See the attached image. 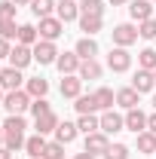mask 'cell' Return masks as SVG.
<instances>
[{
    "instance_id": "41",
    "label": "cell",
    "mask_w": 156,
    "mask_h": 159,
    "mask_svg": "<svg viewBox=\"0 0 156 159\" xmlns=\"http://www.w3.org/2000/svg\"><path fill=\"white\" fill-rule=\"evenodd\" d=\"M0 159H12V150L9 147H0Z\"/></svg>"
},
{
    "instance_id": "27",
    "label": "cell",
    "mask_w": 156,
    "mask_h": 159,
    "mask_svg": "<svg viewBox=\"0 0 156 159\" xmlns=\"http://www.w3.org/2000/svg\"><path fill=\"white\" fill-rule=\"evenodd\" d=\"M95 101H98V110H113V104H117V95L110 92V89H98L95 92Z\"/></svg>"
},
{
    "instance_id": "24",
    "label": "cell",
    "mask_w": 156,
    "mask_h": 159,
    "mask_svg": "<svg viewBox=\"0 0 156 159\" xmlns=\"http://www.w3.org/2000/svg\"><path fill=\"white\" fill-rule=\"evenodd\" d=\"M19 43L21 46H37L40 43V31L34 25H19Z\"/></svg>"
},
{
    "instance_id": "44",
    "label": "cell",
    "mask_w": 156,
    "mask_h": 159,
    "mask_svg": "<svg viewBox=\"0 0 156 159\" xmlns=\"http://www.w3.org/2000/svg\"><path fill=\"white\" fill-rule=\"evenodd\" d=\"M16 6H28V3H34V0H12Z\"/></svg>"
},
{
    "instance_id": "34",
    "label": "cell",
    "mask_w": 156,
    "mask_h": 159,
    "mask_svg": "<svg viewBox=\"0 0 156 159\" xmlns=\"http://www.w3.org/2000/svg\"><path fill=\"white\" fill-rule=\"evenodd\" d=\"M43 159H64V144H58V141H46V150H43Z\"/></svg>"
},
{
    "instance_id": "47",
    "label": "cell",
    "mask_w": 156,
    "mask_h": 159,
    "mask_svg": "<svg viewBox=\"0 0 156 159\" xmlns=\"http://www.w3.org/2000/svg\"><path fill=\"white\" fill-rule=\"evenodd\" d=\"M153 107H156V95H153Z\"/></svg>"
},
{
    "instance_id": "25",
    "label": "cell",
    "mask_w": 156,
    "mask_h": 159,
    "mask_svg": "<svg viewBox=\"0 0 156 159\" xmlns=\"http://www.w3.org/2000/svg\"><path fill=\"white\" fill-rule=\"evenodd\" d=\"M25 150H28L31 159H40L43 150H46V138H43V135H31V138L25 141Z\"/></svg>"
},
{
    "instance_id": "2",
    "label": "cell",
    "mask_w": 156,
    "mask_h": 159,
    "mask_svg": "<svg viewBox=\"0 0 156 159\" xmlns=\"http://www.w3.org/2000/svg\"><path fill=\"white\" fill-rule=\"evenodd\" d=\"M31 95L25 92V89H19V92H6V98H3V107L9 110V113H25V110H31Z\"/></svg>"
},
{
    "instance_id": "5",
    "label": "cell",
    "mask_w": 156,
    "mask_h": 159,
    "mask_svg": "<svg viewBox=\"0 0 156 159\" xmlns=\"http://www.w3.org/2000/svg\"><path fill=\"white\" fill-rule=\"evenodd\" d=\"M110 34H113V46H126V49H129V46H132L138 37H141V34H138V28H135V25H129V21L117 25Z\"/></svg>"
},
{
    "instance_id": "33",
    "label": "cell",
    "mask_w": 156,
    "mask_h": 159,
    "mask_svg": "<svg viewBox=\"0 0 156 159\" xmlns=\"http://www.w3.org/2000/svg\"><path fill=\"white\" fill-rule=\"evenodd\" d=\"M80 12L83 16H104V3L101 0H83L80 3Z\"/></svg>"
},
{
    "instance_id": "23",
    "label": "cell",
    "mask_w": 156,
    "mask_h": 159,
    "mask_svg": "<svg viewBox=\"0 0 156 159\" xmlns=\"http://www.w3.org/2000/svg\"><path fill=\"white\" fill-rule=\"evenodd\" d=\"M77 122H67V119H64V122H58V129H55V141H58V144H71V141L77 138Z\"/></svg>"
},
{
    "instance_id": "35",
    "label": "cell",
    "mask_w": 156,
    "mask_h": 159,
    "mask_svg": "<svg viewBox=\"0 0 156 159\" xmlns=\"http://www.w3.org/2000/svg\"><path fill=\"white\" fill-rule=\"evenodd\" d=\"M104 159H129V147L126 144H110L104 150Z\"/></svg>"
},
{
    "instance_id": "16",
    "label": "cell",
    "mask_w": 156,
    "mask_h": 159,
    "mask_svg": "<svg viewBox=\"0 0 156 159\" xmlns=\"http://www.w3.org/2000/svg\"><path fill=\"white\" fill-rule=\"evenodd\" d=\"M55 16H58L61 21L80 19V3H74V0H58V3H55Z\"/></svg>"
},
{
    "instance_id": "17",
    "label": "cell",
    "mask_w": 156,
    "mask_h": 159,
    "mask_svg": "<svg viewBox=\"0 0 156 159\" xmlns=\"http://www.w3.org/2000/svg\"><path fill=\"white\" fill-rule=\"evenodd\" d=\"M25 92L31 95V98H46V92H49V80L43 77H31L25 83Z\"/></svg>"
},
{
    "instance_id": "29",
    "label": "cell",
    "mask_w": 156,
    "mask_h": 159,
    "mask_svg": "<svg viewBox=\"0 0 156 159\" xmlns=\"http://www.w3.org/2000/svg\"><path fill=\"white\" fill-rule=\"evenodd\" d=\"M138 67L141 70H156V49H141L138 52Z\"/></svg>"
},
{
    "instance_id": "38",
    "label": "cell",
    "mask_w": 156,
    "mask_h": 159,
    "mask_svg": "<svg viewBox=\"0 0 156 159\" xmlns=\"http://www.w3.org/2000/svg\"><path fill=\"white\" fill-rule=\"evenodd\" d=\"M16 3L12 0H0V19H16Z\"/></svg>"
},
{
    "instance_id": "31",
    "label": "cell",
    "mask_w": 156,
    "mask_h": 159,
    "mask_svg": "<svg viewBox=\"0 0 156 159\" xmlns=\"http://www.w3.org/2000/svg\"><path fill=\"white\" fill-rule=\"evenodd\" d=\"M0 37L3 40H19V25H16V19H0Z\"/></svg>"
},
{
    "instance_id": "30",
    "label": "cell",
    "mask_w": 156,
    "mask_h": 159,
    "mask_svg": "<svg viewBox=\"0 0 156 159\" xmlns=\"http://www.w3.org/2000/svg\"><path fill=\"white\" fill-rule=\"evenodd\" d=\"M52 9H55V0H34V3H31V12H34L37 19L52 16Z\"/></svg>"
},
{
    "instance_id": "1",
    "label": "cell",
    "mask_w": 156,
    "mask_h": 159,
    "mask_svg": "<svg viewBox=\"0 0 156 159\" xmlns=\"http://www.w3.org/2000/svg\"><path fill=\"white\" fill-rule=\"evenodd\" d=\"M25 129H28V122H25V116H19V113H9L6 116V122H3V135H6V147L12 150V153H19L21 147H25Z\"/></svg>"
},
{
    "instance_id": "4",
    "label": "cell",
    "mask_w": 156,
    "mask_h": 159,
    "mask_svg": "<svg viewBox=\"0 0 156 159\" xmlns=\"http://www.w3.org/2000/svg\"><path fill=\"white\" fill-rule=\"evenodd\" d=\"M37 31H40V40H52V43H55V40L64 34V21H61L58 16H46V19H40Z\"/></svg>"
},
{
    "instance_id": "3",
    "label": "cell",
    "mask_w": 156,
    "mask_h": 159,
    "mask_svg": "<svg viewBox=\"0 0 156 159\" xmlns=\"http://www.w3.org/2000/svg\"><path fill=\"white\" fill-rule=\"evenodd\" d=\"M107 67H110L113 74H126V70L132 67V55H129V49H126V46H113L110 55H107Z\"/></svg>"
},
{
    "instance_id": "43",
    "label": "cell",
    "mask_w": 156,
    "mask_h": 159,
    "mask_svg": "<svg viewBox=\"0 0 156 159\" xmlns=\"http://www.w3.org/2000/svg\"><path fill=\"white\" fill-rule=\"evenodd\" d=\"M0 147H6V135H3V125H0Z\"/></svg>"
},
{
    "instance_id": "32",
    "label": "cell",
    "mask_w": 156,
    "mask_h": 159,
    "mask_svg": "<svg viewBox=\"0 0 156 159\" xmlns=\"http://www.w3.org/2000/svg\"><path fill=\"white\" fill-rule=\"evenodd\" d=\"M74 107H77V113H95V110H98V101H95V95H80Z\"/></svg>"
},
{
    "instance_id": "19",
    "label": "cell",
    "mask_w": 156,
    "mask_h": 159,
    "mask_svg": "<svg viewBox=\"0 0 156 159\" xmlns=\"http://www.w3.org/2000/svg\"><path fill=\"white\" fill-rule=\"evenodd\" d=\"M58 122H61V119L55 116L52 110H49L46 116H40V119H37V125H34V129H37V135H43V138H46V135H52V132L58 129Z\"/></svg>"
},
{
    "instance_id": "10",
    "label": "cell",
    "mask_w": 156,
    "mask_h": 159,
    "mask_svg": "<svg viewBox=\"0 0 156 159\" xmlns=\"http://www.w3.org/2000/svg\"><path fill=\"white\" fill-rule=\"evenodd\" d=\"M126 129V116H119L113 110H104L101 113V132L104 135H113V132H122Z\"/></svg>"
},
{
    "instance_id": "51",
    "label": "cell",
    "mask_w": 156,
    "mask_h": 159,
    "mask_svg": "<svg viewBox=\"0 0 156 159\" xmlns=\"http://www.w3.org/2000/svg\"><path fill=\"white\" fill-rule=\"evenodd\" d=\"M40 159H43V156H40Z\"/></svg>"
},
{
    "instance_id": "49",
    "label": "cell",
    "mask_w": 156,
    "mask_h": 159,
    "mask_svg": "<svg viewBox=\"0 0 156 159\" xmlns=\"http://www.w3.org/2000/svg\"><path fill=\"white\" fill-rule=\"evenodd\" d=\"M0 70H3V67H0Z\"/></svg>"
},
{
    "instance_id": "8",
    "label": "cell",
    "mask_w": 156,
    "mask_h": 159,
    "mask_svg": "<svg viewBox=\"0 0 156 159\" xmlns=\"http://www.w3.org/2000/svg\"><path fill=\"white\" fill-rule=\"evenodd\" d=\"M31 61H34V49H31V46H21V43H16V46H12V52H9V67H28V64H31Z\"/></svg>"
},
{
    "instance_id": "42",
    "label": "cell",
    "mask_w": 156,
    "mask_h": 159,
    "mask_svg": "<svg viewBox=\"0 0 156 159\" xmlns=\"http://www.w3.org/2000/svg\"><path fill=\"white\" fill-rule=\"evenodd\" d=\"M74 159H95V156H92L89 150H83V153H77V156H74Z\"/></svg>"
},
{
    "instance_id": "9",
    "label": "cell",
    "mask_w": 156,
    "mask_h": 159,
    "mask_svg": "<svg viewBox=\"0 0 156 159\" xmlns=\"http://www.w3.org/2000/svg\"><path fill=\"white\" fill-rule=\"evenodd\" d=\"M129 16L141 25V21L153 19V0H132L129 3Z\"/></svg>"
},
{
    "instance_id": "14",
    "label": "cell",
    "mask_w": 156,
    "mask_h": 159,
    "mask_svg": "<svg viewBox=\"0 0 156 159\" xmlns=\"http://www.w3.org/2000/svg\"><path fill=\"white\" fill-rule=\"evenodd\" d=\"M126 129H129V132H135V135L147 132V116L141 113V107H132V110L126 113Z\"/></svg>"
},
{
    "instance_id": "12",
    "label": "cell",
    "mask_w": 156,
    "mask_h": 159,
    "mask_svg": "<svg viewBox=\"0 0 156 159\" xmlns=\"http://www.w3.org/2000/svg\"><path fill=\"white\" fill-rule=\"evenodd\" d=\"M107 147H110L107 135H104V132H92V135H86V147H83V150H89L92 156H95V153L104 156V150H107Z\"/></svg>"
},
{
    "instance_id": "15",
    "label": "cell",
    "mask_w": 156,
    "mask_h": 159,
    "mask_svg": "<svg viewBox=\"0 0 156 159\" xmlns=\"http://www.w3.org/2000/svg\"><path fill=\"white\" fill-rule=\"evenodd\" d=\"M61 95L64 98H80L83 95V80L77 74H67V77L61 80Z\"/></svg>"
},
{
    "instance_id": "28",
    "label": "cell",
    "mask_w": 156,
    "mask_h": 159,
    "mask_svg": "<svg viewBox=\"0 0 156 159\" xmlns=\"http://www.w3.org/2000/svg\"><path fill=\"white\" fill-rule=\"evenodd\" d=\"M138 153H156V135L153 132H141L138 135Z\"/></svg>"
},
{
    "instance_id": "37",
    "label": "cell",
    "mask_w": 156,
    "mask_h": 159,
    "mask_svg": "<svg viewBox=\"0 0 156 159\" xmlns=\"http://www.w3.org/2000/svg\"><path fill=\"white\" fill-rule=\"evenodd\" d=\"M138 34H141L144 40H156V19L141 21V25H138Z\"/></svg>"
},
{
    "instance_id": "20",
    "label": "cell",
    "mask_w": 156,
    "mask_h": 159,
    "mask_svg": "<svg viewBox=\"0 0 156 159\" xmlns=\"http://www.w3.org/2000/svg\"><path fill=\"white\" fill-rule=\"evenodd\" d=\"M74 52H77L83 61H86V58H95V55H98V43H95L92 37H83V40H77Z\"/></svg>"
},
{
    "instance_id": "40",
    "label": "cell",
    "mask_w": 156,
    "mask_h": 159,
    "mask_svg": "<svg viewBox=\"0 0 156 159\" xmlns=\"http://www.w3.org/2000/svg\"><path fill=\"white\" fill-rule=\"evenodd\" d=\"M147 132H153V135H156V113L147 116Z\"/></svg>"
},
{
    "instance_id": "6",
    "label": "cell",
    "mask_w": 156,
    "mask_h": 159,
    "mask_svg": "<svg viewBox=\"0 0 156 159\" xmlns=\"http://www.w3.org/2000/svg\"><path fill=\"white\" fill-rule=\"evenodd\" d=\"M34 61H40V64H55V61H58L55 43H52V40H40L37 46H34Z\"/></svg>"
},
{
    "instance_id": "11",
    "label": "cell",
    "mask_w": 156,
    "mask_h": 159,
    "mask_svg": "<svg viewBox=\"0 0 156 159\" xmlns=\"http://www.w3.org/2000/svg\"><path fill=\"white\" fill-rule=\"evenodd\" d=\"M58 70H61V77H67V74H77L80 70V64H83V58H80L77 52H58Z\"/></svg>"
},
{
    "instance_id": "48",
    "label": "cell",
    "mask_w": 156,
    "mask_h": 159,
    "mask_svg": "<svg viewBox=\"0 0 156 159\" xmlns=\"http://www.w3.org/2000/svg\"><path fill=\"white\" fill-rule=\"evenodd\" d=\"M153 80H156V70H153Z\"/></svg>"
},
{
    "instance_id": "39",
    "label": "cell",
    "mask_w": 156,
    "mask_h": 159,
    "mask_svg": "<svg viewBox=\"0 0 156 159\" xmlns=\"http://www.w3.org/2000/svg\"><path fill=\"white\" fill-rule=\"evenodd\" d=\"M9 52H12L9 40H3V37H0V58H9Z\"/></svg>"
},
{
    "instance_id": "13",
    "label": "cell",
    "mask_w": 156,
    "mask_h": 159,
    "mask_svg": "<svg viewBox=\"0 0 156 159\" xmlns=\"http://www.w3.org/2000/svg\"><path fill=\"white\" fill-rule=\"evenodd\" d=\"M132 89H135V92H153L156 89L153 70H141V67H138V74L132 77Z\"/></svg>"
},
{
    "instance_id": "46",
    "label": "cell",
    "mask_w": 156,
    "mask_h": 159,
    "mask_svg": "<svg viewBox=\"0 0 156 159\" xmlns=\"http://www.w3.org/2000/svg\"><path fill=\"white\" fill-rule=\"evenodd\" d=\"M3 98H6V92H3V89H0V107H3Z\"/></svg>"
},
{
    "instance_id": "21",
    "label": "cell",
    "mask_w": 156,
    "mask_h": 159,
    "mask_svg": "<svg viewBox=\"0 0 156 159\" xmlns=\"http://www.w3.org/2000/svg\"><path fill=\"white\" fill-rule=\"evenodd\" d=\"M101 25H104L101 16H83L80 12V31H86V37H95L98 31H101Z\"/></svg>"
},
{
    "instance_id": "45",
    "label": "cell",
    "mask_w": 156,
    "mask_h": 159,
    "mask_svg": "<svg viewBox=\"0 0 156 159\" xmlns=\"http://www.w3.org/2000/svg\"><path fill=\"white\" fill-rule=\"evenodd\" d=\"M110 6H122V3H129V0H107Z\"/></svg>"
},
{
    "instance_id": "18",
    "label": "cell",
    "mask_w": 156,
    "mask_h": 159,
    "mask_svg": "<svg viewBox=\"0 0 156 159\" xmlns=\"http://www.w3.org/2000/svg\"><path fill=\"white\" fill-rule=\"evenodd\" d=\"M101 74H104V70H101V64H98L95 58H86L80 64V70H77L80 80H101Z\"/></svg>"
},
{
    "instance_id": "36",
    "label": "cell",
    "mask_w": 156,
    "mask_h": 159,
    "mask_svg": "<svg viewBox=\"0 0 156 159\" xmlns=\"http://www.w3.org/2000/svg\"><path fill=\"white\" fill-rule=\"evenodd\" d=\"M52 107H49V101L46 98H34L31 101V113H34V119H40V116H46Z\"/></svg>"
},
{
    "instance_id": "22",
    "label": "cell",
    "mask_w": 156,
    "mask_h": 159,
    "mask_svg": "<svg viewBox=\"0 0 156 159\" xmlns=\"http://www.w3.org/2000/svg\"><path fill=\"white\" fill-rule=\"evenodd\" d=\"M77 129L83 132V135L101 132V116H95V113H80V122H77Z\"/></svg>"
},
{
    "instance_id": "7",
    "label": "cell",
    "mask_w": 156,
    "mask_h": 159,
    "mask_svg": "<svg viewBox=\"0 0 156 159\" xmlns=\"http://www.w3.org/2000/svg\"><path fill=\"white\" fill-rule=\"evenodd\" d=\"M21 83H25V77H21L19 67H3L0 70V89L3 92H19Z\"/></svg>"
},
{
    "instance_id": "50",
    "label": "cell",
    "mask_w": 156,
    "mask_h": 159,
    "mask_svg": "<svg viewBox=\"0 0 156 159\" xmlns=\"http://www.w3.org/2000/svg\"><path fill=\"white\" fill-rule=\"evenodd\" d=\"M153 3H156V0H153Z\"/></svg>"
},
{
    "instance_id": "26",
    "label": "cell",
    "mask_w": 156,
    "mask_h": 159,
    "mask_svg": "<svg viewBox=\"0 0 156 159\" xmlns=\"http://www.w3.org/2000/svg\"><path fill=\"white\" fill-rule=\"evenodd\" d=\"M138 95H141V92H135L132 86H129V89H119L117 92V104L126 107V110H132V107H138Z\"/></svg>"
}]
</instances>
